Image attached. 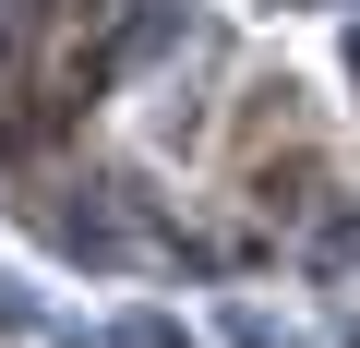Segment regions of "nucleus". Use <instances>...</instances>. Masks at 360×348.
Segmentation results:
<instances>
[]
</instances>
